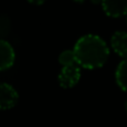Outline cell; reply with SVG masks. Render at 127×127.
I'll use <instances>...</instances> for the list:
<instances>
[{
  "label": "cell",
  "mask_w": 127,
  "mask_h": 127,
  "mask_svg": "<svg viewBox=\"0 0 127 127\" xmlns=\"http://www.w3.org/2000/svg\"><path fill=\"white\" fill-rule=\"evenodd\" d=\"M76 64L85 69H96L105 65L109 57V48L101 37L94 33L84 35L74 46Z\"/></svg>",
  "instance_id": "6da1fadb"
},
{
  "label": "cell",
  "mask_w": 127,
  "mask_h": 127,
  "mask_svg": "<svg viewBox=\"0 0 127 127\" xmlns=\"http://www.w3.org/2000/svg\"><path fill=\"white\" fill-rule=\"evenodd\" d=\"M81 76L80 67L78 65H71L63 67L58 74V83L63 88H72L78 84Z\"/></svg>",
  "instance_id": "7a4b0ae2"
},
{
  "label": "cell",
  "mask_w": 127,
  "mask_h": 127,
  "mask_svg": "<svg viewBox=\"0 0 127 127\" xmlns=\"http://www.w3.org/2000/svg\"><path fill=\"white\" fill-rule=\"evenodd\" d=\"M19 95L11 85L0 81V110H7L15 107Z\"/></svg>",
  "instance_id": "3957f363"
},
{
  "label": "cell",
  "mask_w": 127,
  "mask_h": 127,
  "mask_svg": "<svg viewBox=\"0 0 127 127\" xmlns=\"http://www.w3.org/2000/svg\"><path fill=\"white\" fill-rule=\"evenodd\" d=\"M104 12L113 18H118L127 15V0H103Z\"/></svg>",
  "instance_id": "277c9868"
},
{
  "label": "cell",
  "mask_w": 127,
  "mask_h": 127,
  "mask_svg": "<svg viewBox=\"0 0 127 127\" xmlns=\"http://www.w3.org/2000/svg\"><path fill=\"white\" fill-rule=\"evenodd\" d=\"M15 50L7 40L0 39V71L11 68L15 64Z\"/></svg>",
  "instance_id": "5b68a950"
},
{
  "label": "cell",
  "mask_w": 127,
  "mask_h": 127,
  "mask_svg": "<svg viewBox=\"0 0 127 127\" xmlns=\"http://www.w3.org/2000/svg\"><path fill=\"white\" fill-rule=\"evenodd\" d=\"M110 46L118 56L127 58V31H115L110 38Z\"/></svg>",
  "instance_id": "8992f818"
},
{
  "label": "cell",
  "mask_w": 127,
  "mask_h": 127,
  "mask_svg": "<svg viewBox=\"0 0 127 127\" xmlns=\"http://www.w3.org/2000/svg\"><path fill=\"white\" fill-rule=\"evenodd\" d=\"M115 79L118 87L127 93V58L122 60L117 65L116 71H115Z\"/></svg>",
  "instance_id": "52a82bcc"
},
{
  "label": "cell",
  "mask_w": 127,
  "mask_h": 127,
  "mask_svg": "<svg viewBox=\"0 0 127 127\" xmlns=\"http://www.w3.org/2000/svg\"><path fill=\"white\" fill-rule=\"evenodd\" d=\"M59 64L63 67H67V66H71V65H76V59H75V55L74 51L67 49L60 53L59 57H58Z\"/></svg>",
  "instance_id": "ba28073f"
},
{
  "label": "cell",
  "mask_w": 127,
  "mask_h": 127,
  "mask_svg": "<svg viewBox=\"0 0 127 127\" xmlns=\"http://www.w3.org/2000/svg\"><path fill=\"white\" fill-rule=\"evenodd\" d=\"M27 1L32 4H41V3H44L46 0H27Z\"/></svg>",
  "instance_id": "9c48e42d"
},
{
  "label": "cell",
  "mask_w": 127,
  "mask_h": 127,
  "mask_svg": "<svg viewBox=\"0 0 127 127\" xmlns=\"http://www.w3.org/2000/svg\"><path fill=\"white\" fill-rule=\"evenodd\" d=\"M90 1H92L93 3H95V4H99V3H101L103 0H90Z\"/></svg>",
  "instance_id": "30bf717a"
},
{
  "label": "cell",
  "mask_w": 127,
  "mask_h": 127,
  "mask_svg": "<svg viewBox=\"0 0 127 127\" xmlns=\"http://www.w3.org/2000/svg\"><path fill=\"white\" fill-rule=\"evenodd\" d=\"M74 1H75V2H78V3H83L85 0H74Z\"/></svg>",
  "instance_id": "8fae6325"
},
{
  "label": "cell",
  "mask_w": 127,
  "mask_h": 127,
  "mask_svg": "<svg viewBox=\"0 0 127 127\" xmlns=\"http://www.w3.org/2000/svg\"><path fill=\"white\" fill-rule=\"evenodd\" d=\"M125 110H126V114H127V99H126V101H125Z\"/></svg>",
  "instance_id": "7c38bea8"
}]
</instances>
